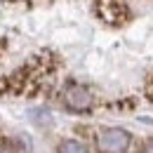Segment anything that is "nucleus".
<instances>
[{
  "instance_id": "obj_1",
  "label": "nucleus",
  "mask_w": 153,
  "mask_h": 153,
  "mask_svg": "<svg viewBox=\"0 0 153 153\" xmlns=\"http://www.w3.org/2000/svg\"><path fill=\"white\" fill-rule=\"evenodd\" d=\"M132 137L127 130L120 127H106L97 134V151L99 153H125L130 149Z\"/></svg>"
},
{
  "instance_id": "obj_5",
  "label": "nucleus",
  "mask_w": 153,
  "mask_h": 153,
  "mask_svg": "<svg viewBox=\"0 0 153 153\" xmlns=\"http://www.w3.org/2000/svg\"><path fill=\"white\" fill-rule=\"evenodd\" d=\"M0 153H17V151H14V146H12V144L2 141V144H0Z\"/></svg>"
},
{
  "instance_id": "obj_3",
  "label": "nucleus",
  "mask_w": 153,
  "mask_h": 153,
  "mask_svg": "<svg viewBox=\"0 0 153 153\" xmlns=\"http://www.w3.org/2000/svg\"><path fill=\"white\" fill-rule=\"evenodd\" d=\"M57 151L59 153H87V146L82 141H78V139H64Z\"/></svg>"
},
{
  "instance_id": "obj_2",
  "label": "nucleus",
  "mask_w": 153,
  "mask_h": 153,
  "mask_svg": "<svg viewBox=\"0 0 153 153\" xmlns=\"http://www.w3.org/2000/svg\"><path fill=\"white\" fill-rule=\"evenodd\" d=\"M61 101H64V106H66L68 111H73V113H87V111L94 106L92 92H90L85 85H78V82H71V85L64 87Z\"/></svg>"
},
{
  "instance_id": "obj_4",
  "label": "nucleus",
  "mask_w": 153,
  "mask_h": 153,
  "mask_svg": "<svg viewBox=\"0 0 153 153\" xmlns=\"http://www.w3.org/2000/svg\"><path fill=\"white\" fill-rule=\"evenodd\" d=\"M137 153H153V139H146L144 144H141V149Z\"/></svg>"
}]
</instances>
